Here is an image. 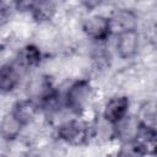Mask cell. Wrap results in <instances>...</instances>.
I'll return each mask as SVG.
<instances>
[{
	"instance_id": "1",
	"label": "cell",
	"mask_w": 157,
	"mask_h": 157,
	"mask_svg": "<svg viewBox=\"0 0 157 157\" xmlns=\"http://www.w3.org/2000/svg\"><path fill=\"white\" fill-rule=\"evenodd\" d=\"M94 134H96L94 126H92L87 121L76 120V119L67 120L58 128L59 139L75 146L87 144L94 136Z\"/></svg>"
},
{
	"instance_id": "2",
	"label": "cell",
	"mask_w": 157,
	"mask_h": 157,
	"mask_svg": "<svg viewBox=\"0 0 157 157\" xmlns=\"http://www.w3.org/2000/svg\"><path fill=\"white\" fill-rule=\"evenodd\" d=\"M92 96V87L87 80H78L74 82L66 92L65 104L74 113H81Z\"/></svg>"
},
{
	"instance_id": "3",
	"label": "cell",
	"mask_w": 157,
	"mask_h": 157,
	"mask_svg": "<svg viewBox=\"0 0 157 157\" xmlns=\"http://www.w3.org/2000/svg\"><path fill=\"white\" fill-rule=\"evenodd\" d=\"M83 32L94 40H104L112 33L109 18L102 15H92L82 25Z\"/></svg>"
},
{
	"instance_id": "4",
	"label": "cell",
	"mask_w": 157,
	"mask_h": 157,
	"mask_svg": "<svg viewBox=\"0 0 157 157\" xmlns=\"http://www.w3.org/2000/svg\"><path fill=\"white\" fill-rule=\"evenodd\" d=\"M129 108V98L126 96H115L112 97L103 112L104 119L110 124H119L126 115Z\"/></svg>"
},
{
	"instance_id": "5",
	"label": "cell",
	"mask_w": 157,
	"mask_h": 157,
	"mask_svg": "<svg viewBox=\"0 0 157 157\" xmlns=\"http://www.w3.org/2000/svg\"><path fill=\"white\" fill-rule=\"evenodd\" d=\"M110 23V31L114 33H124L129 31H136V15L126 9L119 10L113 13L112 17H109Z\"/></svg>"
},
{
	"instance_id": "6",
	"label": "cell",
	"mask_w": 157,
	"mask_h": 157,
	"mask_svg": "<svg viewBox=\"0 0 157 157\" xmlns=\"http://www.w3.org/2000/svg\"><path fill=\"white\" fill-rule=\"evenodd\" d=\"M132 139L144 147L146 153H157V129L140 123L135 129Z\"/></svg>"
},
{
	"instance_id": "7",
	"label": "cell",
	"mask_w": 157,
	"mask_h": 157,
	"mask_svg": "<svg viewBox=\"0 0 157 157\" xmlns=\"http://www.w3.org/2000/svg\"><path fill=\"white\" fill-rule=\"evenodd\" d=\"M139 48V34L136 31H129L118 34L117 39V53L123 59L132 58L137 53Z\"/></svg>"
},
{
	"instance_id": "8",
	"label": "cell",
	"mask_w": 157,
	"mask_h": 157,
	"mask_svg": "<svg viewBox=\"0 0 157 157\" xmlns=\"http://www.w3.org/2000/svg\"><path fill=\"white\" fill-rule=\"evenodd\" d=\"M10 113L22 126H25L34 118L36 105L31 101H18L17 103H15Z\"/></svg>"
},
{
	"instance_id": "9",
	"label": "cell",
	"mask_w": 157,
	"mask_h": 157,
	"mask_svg": "<svg viewBox=\"0 0 157 157\" xmlns=\"http://www.w3.org/2000/svg\"><path fill=\"white\" fill-rule=\"evenodd\" d=\"M40 60H42V53L33 44H28L23 47L17 55V64L22 67L37 66L40 63Z\"/></svg>"
},
{
	"instance_id": "10",
	"label": "cell",
	"mask_w": 157,
	"mask_h": 157,
	"mask_svg": "<svg viewBox=\"0 0 157 157\" xmlns=\"http://www.w3.org/2000/svg\"><path fill=\"white\" fill-rule=\"evenodd\" d=\"M18 83V71L12 64H5L0 71V87L4 93L12 91Z\"/></svg>"
},
{
	"instance_id": "11",
	"label": "cell",
	"mask_w": 157,
	"mask_h": 157,
	"mask_svg": "<svg viewBox=\"0 0 157 157\" xmlns=\"http://www.w3.org/2000/svg\"><path fill=\"white\" fill-rule=\"evenodd\" d=\"M29 10L32 11V15L37 21L44 22V21H49L54 16L55 6L54 4L48 1H39V2H31Z\"/></svg>"
},
{
	"instance_id": "12",
	"label": "cell",
	"mask_w": 157,
	"mask_h": 157,
	"mask_svg": "<svg viewBox=\"0 0 157 157\" xmlns=\"http://www.w3.org/2000/svg\"><path fill=\"white\" fill-rule=\"evenodd\" d=\"M146 155L144 147L134 139L125 141L118 151V157H145Z\"/></svg>"
},
{
	"instance_id": "13",
	"label": "cell",
	"mask_w": 157,
	"mask_h": 157,
	"mask_svg": "<svg viewBox=\"0 0 157 157\" xmlns=\"http://www.w3.org/2000/svg\"><path fill=\"white\" fill-rule=\"evenodd\" d=\"M21 128H22V125L10 113L7 117H5L2 119V123H1V134H2L4 139L11 140V139H13V137H16L18 135Z\"/></svg>"
}]
</instances>
